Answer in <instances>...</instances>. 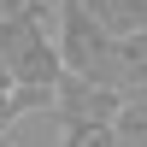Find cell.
Listing matches in <instances>:
<instances>
[{
    "label": "cell",
    "instance_id": "1",
    "mask_svg": "<svg viewBox=\"0 0 147 147\" xmlns=\"http://www.w3.org/2000/svg\"><path fill=\"white\" fill-rule=\"evenodd\" d=\"M53 41H59L65 71L118 88V77H124V41H118L82 0H59V6H53Z\"/></svg>",
    "mask_w": 147,
    "mask_h": 147
},
{
    "label": "cell",
    "instance_id": "2",
    "mask_svg": "<svg viewBox=\"0 0 147 147\" xmlns=\"http://www.w3.org/2000/svg\"><path fill=\"white\" fill-rule=\"evenodd\" d=\"M118 106H124V94H118V88H106V82H94V77L65 71V77L53 82V106H47V112H53L65 129H82V124H112Z\"/></svg>",
    "mask_w": 147,
    "mask_h": 147
},
{
    "label": "cell",
    "instance_id": "3",
    "mask_svg": "<svg viewBox=\"0 0 147 147\" xmlns=\"http://www.w3.org/2000/svg\"><path fill=\"white\" fill-rule=\"evenodd\" d=\"M82 6H88L118 41H129V35L147 30V0H82Z\"/></svg>",
    "mask_w": 147,
    "mask_h": 147
},
{
    "label": "cell",
    "instance_id": "4",
    "mask_svg": "<svg viewBox=\"0 0 147 147\" xmlns=\"http://www.w3.org/2000/svg\"><path fill=\"white\" fill-rule=\"evenodd\" d=\"M112 136H118V147H147V100H124L118 106Z\"/></svg>",
    "mask_w": 147,
    "mask_h": 147
},
{
    "label": "cell",
    "instance_id": "5",
    "mask_svg": "<svg viewBox=\"0 0 147 147\" xmlns=\"http://www.w3.org/2000/svg\"><path fill=\"white\" fill-rule=\"evenodd\" d=\"M24 112H41V106H35L30 94H18V88H12V77H6V65H0V129H6V124H18Z\"/></svg>",
    "mask_w": 147,
    "mask_h": 147
},
{
    "label": "cell",
    "instance_id": "6",
    "mask_svg": "<svg viewBox=\"0 0 147 147\" xmlns=\"http://www.w3.org/2000/svg\"><path fill=\"white\" fill-rule=\"evenodd\" d=\"M59 147H118V136H112V124H82V129H65Z\"/></svg>",
    "mask_w": 147,
    "mask_h": 147
},
{
    "label": "cell",
    "instance_id": "7",
    "mask_svg": "<svg viewBox=\"0 0 147 147\" xmlns=\"http://www.w3.org/2000/svg\"><path fill=\"white\" fill-rule=\"evenodd\" d=\"M30 6H41V0H0V18H18V12H30Z\"/></svg>",
    "mask_w": 147,
    "mask_h": 147
}]
</instances>
